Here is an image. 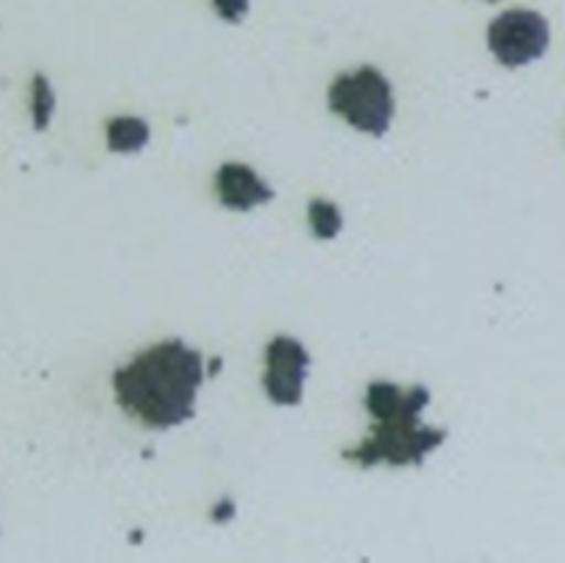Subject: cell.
<instances>
[{"label":"cell","mask_w":565,"mask_h":563,"mask_svg":"<svg viewBox=\"0 0 565 563\" xmlns=\"http://www.w3.org/2000/svg\"><path fill=\"white\" fill-rule=\"evenodd\" d=\"M202 354L183 341H162L113 373L118 404L148 427L167 429L193 418L202 385Z\"/></svg>","instance_id":"obj_1"},{"label":"cell","mask_w":565,"mask_h":563,"mask_svg":"<svg viewBox=\"0 0 565 563\" xmlns=\"http://www.w3.org/2000/svg\"><path fill=\"white\" fill-rule=\"evenodd\" d=\"M429 404V390L416 385L402 390L394 383L375 381L366 390V408L375 418L371 437L356 448L345 450L343 458L373 467L379 463L390 465H420L429 450L444 444L448 432L425 427L420 413Z\"/></svg>","instance_id":"obj_2"},{"label":"cell","mask_w":565,"mask_h":563,"mask_svg":"<svg viewBox=\"0 0 565 563\" xmlns=\"http://www.w3.org/2000/svg\"><path fill=\"white\" fill-rule=\"evenodd\" d=\"M329 108L343 116L354 129L383 137L394 113L392 87L375 66L338 75L329 87Z\"/></svg>","instance_id":"obj_3"},{"label":"cell","mask_w":565,"mask_h":563,"mask_svg":"<svg viewBox=\"0 0 565 563\" xmlns=\"http://www.w3.org/2000/svg\"><path fill=\"white\" fill-rule=\"evenodd\" d=\"M488 47L504 66L531 64L550 47V24L533 10H507L488 26Z\"/></svg>","instance_id":"obj_4"},{"label":"cell","mask_w":565,"mask_h":563,"mask_svg":"<svg viewBox=\"0 0 565 563\" xmlns=\"http://www.w3.org/2000/svg\"><path fill=\"white\" fill-rule=\"evenodd\" d=\"M266 387L268 397L281 406H296L303 400V385L310 367V354L296 338L277 336L266 352Z\"/></svg>","instance_id":"obj_5"},{"label":"cell","mask_w":565,"mask_h":563,"mask_svg":"<svg viewBox=\"0 0 565 563\" xmlns=\"http://www.w3.org/2000/svg\"><path fill=\"white\" fill-rule=\"evenodd\" d=\"M216 193L223 206L235 212H249L252 206L275 198L273 188L260 181L249 164L242 162H228L218 169Z\"/></svg>","instance_id":"obj_6"},{"label":"cell","mask_w":565,"mask_h":563,"mask_svg":"<svg viewBox=\"0 0 565 563\" xmlns=\"http://www.w3.org/2000/svg\"><path fill=\"white\" fill-rule=\"evenodd\" d=\"M108 148L113 153H137L150 137V127L141 118H113L106 125Z\"/></svg>","instance_id":"obj_7"},{"label":"cell","mask_w":565,"mask_h":563,"mask_svg":"<svg viewBox=\"0 0 565 563\" xmlns=\"http://www.w3.org/2000/svg\"><path fill=\"white\" fill-rule=\"evenodd\" d=\"M308 216L319 240H331L343 229V214L329 200H312L308 206Z\"/></svg>","instance_id":"obj_8"},{"label":"cell","mask_w":565,"mask_h":563,"mask_svg":"<svg viewBox=\"0 0 565 563\" xmlns=\"http://www.w3.org/2000/svg\"><path fill=\"white\" fill-rule=\"evenodd\" d=\"M35 99H33V113H35V129H43L47 127L50 120V113L54 108V99H52V92L47 87V81L43 75H35Z\"/></svg>","instance_id":"obj_9"}]
</instances>
